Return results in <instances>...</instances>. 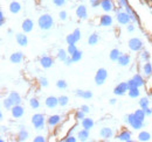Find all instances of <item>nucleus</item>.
Returning <instances> with one entry per match:
<instances>
[{"label": "nucleus", "mask_w": 152, "mask_h": 142, "mask_svg": "<svg viewBox=\"0 0 152 142\" xmlns=\"http://www.w3.org/2000/svg\"><path fill=\"white\" fill-rule=\"evenodd\" d=\"M99 136L103 140H110L114 136V130L110 127H103L99 130Z\"/></svg>", "instance_id": "18"}, {"label": "nucleus", "mask_w": 152, "mask_h": 142, "mask_svg": "<svg viewBox=\"0 0 152 142\" xmlns=\"http://www.w3.org/2000/svg\"><path fill=\"white\" fill-rule=\"evenodd\" d=\"M78 49H77V47H76V44H68V48H67V51L68 54L72 56L74 53H76Z\"/></svg>", "instance_id": "45"}, {"label": "nucleus", "mask_w": 152, "mask_h": 142, "mask_svg": "<svg viewBox=\"0 0 152 142\" xmlns=\"http://www.w3.org/2000/svg\"><path fill=\"white\" fill-rule=\"evenodd\" d=\"M39 63H40L41 68H43V69H50L54 65V58L52 56H49V55H43V56L40 57Z\"/></svg>", "instance_id": "8"}, {"label": "nucleus", "mask_w": 152, "mask_h": 142, "mask_svg": "<svg viewBox=\"0 0 152 142\" xmlns=\"http://www.w3.org/2000/svg\"><path fill=\"white\" fill-rule=\"evenodd\" d=\"M126 30H128L129 33H132V32H134V26H133L132 23H129V25L126 26Z\"/></svg>", "instance_id": "55"}, {"label": "nucleus", "mask_w": 152, "mask_h": 142, "mask_svg": "<svg viewBox=\"0 0 152 142\" xmlns=\"http://www.w3.org/2000/svg\"><path fill=\"white\" fill-rule=\"evenodd\" d=\"M33 142H46V138L43 135H37L33 139Z\"/></svg>", "instance_id": "50"}, {"label": "nucleus", "mask_w": 152, "mask_h": 142, "mask_svg": "<svg viewBox=\"0 0 152 142\" xmlns=\"http://www.w3.org/2000/svg\"><path fill=\"white\" fill-rule=\"evenodd\" d=\"M81 126H82V128H84V129H88V130H90L94 126H95V121L91 119V118H88V117H86L82 121H81Z\"/></svg>", "instance_id": "25"}, {"label": "nucleus", "mask_w": 152, "mask_h": 142, "mask_svg": "<svg viewBox=\"0 0 152 142\" xmlns=\"http://www.w3.org/2000/svg\"><path fill=\"white\" fill-rule=\"evenodd\" d=\"M129 91V85L128 82H122L118 85H116L114 89V94L115 96H124L126 92Z\"/></svg>", "instance_id": "10"}, {"label": "nucleus", "mask_w": 152, "mask_h": 142, "mask_svg": "<svg viewBox=\"0 0 152 142\" xmlns=\"http://www.w3.org/2000/svg\"><path fill=\"white\" fill-rule=\"evenodd\" d=\"M67 0H53V4L56 6V7H63L66 5Z\"/></svg>", "instance_id": "47"}, {"label": "nucleus", "mask_w": 152, "mask_h": 142, "mask_svg": "<svg viewBox=\"0 0 152 142\" xmlns=\"http://www.w3.org/2000/svg\"><path fill=\"white\" fill-rule=\"evenodd\" d=\"M130 61H131L130 55H128V54H122V55L119 56L118 61H117V64H118L119 67H128V65L130 64Z\"/></svg>", "instance_id": "22"}, {"label": "nucleus", "mask_w": 152, "mask_h": 142, "mask_svg": "<svg viewBox=\"0 0 152 142\" xmlns=\"http://www.w3.org/2000/svg\"><path fill=\"white\" fill-rule=\"evenodd\" d=\"M0 120H4V113L0 112Z\"/></svg>", "instance_id": "61"}, {"label": "nucleus", "mask_w": 152, "mask_h": 142, "mask_svg": "<svg viewBox=\"0 0 152 142\" xmlns=\"http://www.w3.org/2000/svg\"><path fill=\"white\" fill-rule=\"evenodd\" d=\"M116 101H117V100H116V99H115V98H111V99H110V101H109V103H110V105H115V104H116Z\"/></svg>", "instance_id": "59"}, {"label": "nucleus", "mask_w": 152, "mask_h": 142, "mask_svg": "<svg viewBox=\"0 0 152 142\" xmlns=\"http://www.w3.org/2000/svg\"><path fill=\"white\" fill-rule=\"evenodd\" d=\"M151 134L149 133V132H146V130H140L139 133H138V135H137V140L140 142H148L151 140Z\"/></svg>", "instance_id": "26"}, {"label": "nucleus", "mask_w": 152, "mask_h": 142, "mask_svg": "<svg viewBox=\"0 0 152 142\" xmlns=\"http://www.w3.org/2000/svg\"><path fill=\"white\" fill-rule=\"evenodd\" d=\"M72 63H74V62H73V59H72V56L69 55V56H68V58H67V59L64 61V64H66L67 67H69V65H70Z\"/></svg>", "instance_id": "54"}, {"label": "nucleus", "mask_w": 152, "mask_h": 142, "mask_svg": "<svg viewBox=\"0 0 152 142\" xmlns=\"http://www.w3.org/2000/svg\"><path fill=\"white\" fill-rule=\"evenodd\" d=\"M83 99H86V100H88V99H91L93 98V92L91 91H84L83 92V97H82Z\"/></svg>", "instance_id": "48"}, {"label": "nucleus", "mask_w": 152, "mask_h": 142, "mask_svg": "<svg viewBox=\"0 0 152 142\" xmlns=\"http://www.w3.org/2000/svg\"><path fill=\"white\" fill-rule=\"evenodd\" d=\"M113 23H114V18L109 13L101 15V18H99V26L101 27H110V26H113Z\"/></svg>", "instance_id": "14"}, {"label": "nucleus", "mask_w": 152, "mask_h": 142, "mask_svg": "<svg viewBox=\"0 0 152 142\" xmlns=\"http://www.w3.org/2000/svg\"><path fill=\"white\" fill-rule=\"evenodd\" d=\"M23 114H25V107L22 106L21 104L14 105V106L12 107V109H11V115H12V118H14V119H20V118H22Z\"/></svg>", "instance_id": "11"}, {"label": "nucleus", "mask_w": 152, "mask_h": 142, "mask_svg": "<svg viewBox=\"0 0 152 142\" xmlns=\"http://www.w3.org/2000/svg\"><path fill=\"white\" fill-rule=\"evenodd\" d=\"M107 78H108V71L105 68H99L98 70L96 71V75H95V84L97 86H101V85H103L104 83H105V80H107Z\"/></svg>", "instance_id": "6"}, {"label": "nucleus", "mask_w": 152, "mask_h": 142, "mask_svg": "<svg viewBox=\"0 0 152 142\" xmlns=\"http://www.w3.org/2000/svg\"><path fill=\"white\" fill-rule=\"evenodd\" d=\"M99 7L102 8L103 12L105 13H110L115 9V4L114 0H101V5Z\"/></svg>", "instance_id": "15"}, {"label": "nucleus", "mask_w": 152, "mask_h": 142, "mask_svg": "<svg viewBox=\"0 0 152 142\" xmlns=\"http://www.w3.org/2000/svg\"><path fill=\"white\" fill-rule=\"evenodd\" d=\"M98 41H99V36L97 33H93L88 37V44L89 46H96L98 43Z\"/></svg>", "instance_id": "33"}, {"label": "nucleus", "mask_w": 152, "mask_h": 142, "mask_svg": "<svg viewBox=\"0 0 152 142\" xmlns=\"http://www.w3.org/2000/svg\"><path fill=\"white\" fill-rule=\"evenodd\" d=\"M83 90H76L75 91V96L76 97H80V98H82L83 97Z\"/></svg>", "instance_id": "58"}, {"label": "nucleus", "mask_w": 152, "mask_h": 142, "mask_svg": "<svg viewBox=\"0 0 152 142\" xmlns=\"http://www.w3.org/2000/svg\"><path fill=\"white\" fill-rule=\"evenodd\" d=\"M117 2H118V6L122 7V8H124L125 6L129 5V4H128V0H117Z\"/></svg>", "instance_id": "52"}, {"label": "nucleus", "mask_w": 152, "mask_h": 142, "mask_svg": "<svg viewBox=\"0 0 152 142\" xmlns=\"http://www.w3.org/2000/svg\"><path fill=\"white\" fill-rule=\"evenodd\" d=\"M15 41L20 47H27L28 46V37L26 35V33H17L15 34Z\"/></svg>", "instance_id": "19"}, {"label": "nucleus", "mask_w": 152, "mask_h": 142, "mask_svg": "<svg viewBox=\"0 0 152 142\" xmlns=\"http://www.w3.org/2000/svg\"><path fill=\"white\" fill-rule=\"evenodd\" d=\"M21 29L26 34L33 32V29H34V22H33V20L32 19H25L22 21V23H21Z\"/></svg>", "instance_id": "16"}, {"label": "nucleus", "mask_w": 152, "mask_h": 142, "mask_svg": "<svg viewBox=\"0 0 152 142\" xmlns=\"http://www.w3.org/2000/svg\"><path fill=\"white\" fill-rule=\"evenodd\" d=\"M45 105L49 109H54L58 106V97H54V96H49L46 98L45 100Z\"/></svg>", "instance_id": "17"}, {"label": "nucleus", "mask_w": 152, "mask_h": 142, "mask_svg": "<svg viewBox=\"0 0 152 142\" xmlns=\"http://www.w3.org/2000/svg\"><path fill=\"white\" fill-rule=\"evenodd\" d=\"M75 15L80 20H87L88 19V9L84 5H78L75 9Z\"/></svg>", "instance_id": "13"}, {"label": "nucleus", "mask_w": 152, "mask_h": 142, "mask_svg": "<svg viewBox=\"0 0 152 142\" xmlns=\"http://www.w3.org/2000/svg\"><path fill=\"white\" fill-rule=\"evenodd\" d=\"M68 104H69V98H68V96L62 94V96H60V97H58V106L66 107Z\"/></svg>", "instance_id": "36"}, {"label": "nucleus", "mask_w": 152, "mask_h": 142, "mask_svg": "<svg viewBox=\"0 0 152 142\" xmlns=\"http://www.w3.org/2000/svg\"><path fill=\"white\" fill-rule=\"evenodd\" d=\"M23 61V53L21 51H14L10 56V62L13 64H20Z\"/></svg>", "instance_id": "21"}, {"label": "nucleus", "mask_w": 152, "mask_h": 142, "mask_svg": "<svg viewBox=\"0 0 152 142\" xmlns=\"http://www.w3.org/2000/svg\"><path fill=\"white\" fill-rule=\"evenodd\" d=\"M148 1H149V2H152V0H148Z\"/></svg>", "instance_id": "63"}, {"label": "nucleus", "mask_w": 152, "mask_h": 142, "mask_svg": "<svg viewBox=\"0 0 152 142\" xmlns=\"http://www.w3.org/2000/svg\"><path fill=\"white\" fill-rule=\"evenodd\" d=\"M133 114L136 115V118H138V119H139V120H142V121H144V120H145V118H146V114H145V112H144V109H143V108L136 109V111L133 112Z\"/></svg>", "instance_id": "37"}, {"label": "nucleus", "mask_w": 152, "mask_h": 142, "mask_svg": "<svg viewBox=\"0 0 152 142\" xmlns=\"http://www.w3.org/2000/svg\"><path fill=\"white\" fill-rule=\"evenodd\" d=\"M28 138H29V133H28L26 129H23V128L21 127V129H20L18 135H17V140L19 142H23V141H27Z\"/></svg>", "instance_id": "30"}, {"label": "nucleus", "mask_w": 152, "mask_h": 142, "mask_svg": "<svg viewBox=\"0 0 152 142\" xmlns=\"http://www.w3.org/2000/svg\"><path fill=\"white\" fill-rule=\"evenodd\" d=\"M58 19H60L61 21H66V20L68 19V13H67L66 11H61V12L58 13Z\"/></svg>", "instance_id": "46"}, {"label": "nucleus", "mask_w": 152, "mask_h": 142, "mask_svg": "<svg viewBox=\"0 0 152 142\" xmlns=\"http://www.w3.org/2000/svg\"><path fill=\"white\" fill-rule=\"evenodd\" d=\"M56 88L58 90H66L68 88V83L64 79H58L56 82Z\"/></svg>", "instance_id": "42"}, {"label": "nucleus", "mask_w": 152, "mask_h": 142, "mask_svg": "<svg viewBox=\"0 0 152 142\" xmlns=\"http://www.w3.org/2000/svg\"><path fill=\"white\" fill-rule=\"evenodd\" d=\"M8 11L12 14H19L21 11V4L17 0H12L8 5Z\"/></svg>", "instance_id": "20"}, {"label": "nucleus", "mask_w": 152, "mask_h": 142, "mask_svg": "<svg viewBox=\"0 0 152 142\" xmlns=\"http://www.w3.org/2000/svg\"><path fill=\"white\" fill-rule=\"evenodd\" d=\"M150 94L152 96V88H151V90H150Z\"/></svg>", "instance_id": "62"}, {"label": "nucleus", "mask_w": 152, "mask_h": 142, "mask_svg": "<svg viewBox=\"0 0 152 142\" xmlns=\"http://www.w3.org/2000/svg\"><path fill=\"white\" fill-rule=\"evenodd\" d=\"M62 121V117L60 114H52L47 118V126L49 128H55Z\"/></svg>", "instance_id": "9"}, {"label": "nucleus", "mask_w": 152, "mask_h": 142, "mask_svg": "<svg viewBox=\"0 0 152 142\" xmlns=\"http://www.w3.org/2000/svg\"><path fill=\"white\" fill-rule=\"evenodd\" d=\"M144 112H145L146 117H150V115H152V108H150V107H146V108H144Z\"/></svg>", "instance_id": "57"}, {"label": "nucleus", "mask_w": 152, "mask_h": 142, "mask_svg": "<svg viewBox=\"0 0 152 142\" xmlns=\"http://www.w3.org/2000/svg\"><path fill=\"white\" fill-rule=\"evenodd\" d=\"M13 106H14V103L11 100V98H10V97H7V98L2 99V107H4L6 111H11Z\"/></svg>", "instance_id": "34"}, {"label": "nucleus", "mask_w": 152, "mask_h": 142, "mask_svg": "<svg viewBox=\"0 0 152 142\" xmlns=\"http://www.w3.org/2000/svg\"><path fill=\"white\" fill-rule=\"evenodd\" d=\"M76 136H77L78 141L84 142V141H87V140L89 139V136H90V133H89V130H88V129H84V128H82V129H80V130L77 132Z\"/></svg>", "instance_id": "24"}, {"label": "nucleus", "mask_w": 152, "mask_h": 142, "mask_svg": "<svg viewBox=\"0 0 152 142\" xmlns=\"http://www.w3.org/2000/svg\"><path fill=\"white\" fill-rule=\"evenodd\" d=\"M68 56H69V54L67 51V49H63V48H60V49H57L56 51V58L60 61V62H62V63H64V61L68 58Z\"/></svg>", "instance_id": "27"}, {"label": "nucleus", "mask_w": 152, "mask_h": 142, "mask_svg": "<svg viewBox=\"0 0 152 142\" xmlns=\"http://www.w3.org/2000/svg\"><path fill=\"white\" fill-rule=\"evenodd\" d=\"M138 105L140 108H146V107H149L150 105V100H149V98L148 97H143V98H140L139 99V101H138Z\"/></svg>", "instance_id": "39"}, {"label": "nucleus", "mask_w": 152, "mask_h": 142, "mask_svg": "<svg viewBox=\"0 0 152 142\" xmlns=\"http://www.w3.org/2000/svg\"><path fill=\"white\" fill-rule=\"evenodd\" d=\"M89 2H90V6L93 8H96L101 5V0H89Z\"/></svg>", "instance_id": "49"}, {"label": "nucleus", "mask_w": 152, "mask_h": 142, "mask_svg": "<svg viewBox=\"0 0 152 142\" xmlns=\"http://www.w3.org/2000/svg\"><path fill=\"white\" fill-rule=\"evenodd\" d=\"M8 97H10V98H11V100L14 103V105H19V104L22 103V98H21V96H20L18 92H15V91L10 92Z\"/></svg>", "instance_id": "29"}, {"label": "nucleus", "mask_w": 152, "mask_h": 142, "mask_svg": "<svg viewBox=\"0 0 152 142\" xmlns=\"http://www.w3.org/2000/svg\"><path fill=\"white\" fill-rule=\"evenodd\" d=\"M81 30L78 28L74 29V32H72L70 34L66 36V42L67 44H76L80 40H81Z\"/></svg>", "instance_id": "7"}, {"label": "nucleus", "mask_w": 152, "mask_h": 142, "mask_svg": "<svg viewBox=\"0 0 152 142\" xmlns=\"http://www.w3.org/2000/svg\"><path fill=\"white\" fill-rule=\"evenodd\" d=\"M132 79L134 80V83H136V85H137L138 88H142V86L145 85V78H144V76L140 75V73H136V75H133Z\"/></svg>", "instance_id": "28"}, {"label": "nucleus", "mask_w": 152, "mask_h": 142, "mask_svg": "<svg viewBox=\"0 0 152 142\" xmlns=\"http://www.w3.org/2000/svg\"><path fill=\"white\" fill-rule=\"evenodd\" d=\"M121 55H122V53L119 51V49L114 48V49H111L110 53H109V58H110V61H113V62H117Z\"/></svg>", "instance_id": "31"}, {"label": "nucleus", "mask_w": 152, "mask_h": 142, "mask_svg": "<svg viewBox=\"0 0 152 142\" xmlns=\"http://www.w3.org/2000/svg\"><path fill=\"white\" fill-rule=\"evenodd\" d=\"M29 106H31V108H33V109L40 108V101H39V99L37 97H32L29 99Z\"/></svg>", "instance_id": "38"}, {"label": "nucleus", "mask_w": 152, "mask_h": 142, "mask_svg": "<svg viewBox=\"0 0 152 142\" xmlns=\"http://www.w3.org/2000/svg\"><path fill=\"white\" fill-rule=\"evenodd\" d=\"M128 85H129V89H131V88H136V86H137V85H136V83H134V80H133L132 78L128 80ZM137 88H138V86H137Z\"/></svg>", "instance_id": "53"}, {"label": "nucleus", "mask_w": 152, "mask_h": 142, "mask_svg": "<svg viewBox=\"0 0 152 142\" xmlns=\"http://www.w3.org/2000/svg\"><path fill=\"white\" fill-rule=\"evenodd\" d=\"M5 23H6L5 14H4V12H2V11H0V26L2 27V26H5Z\"/></svg>", "instance_id": "51"}, {"label": "nucleus", "mask_w": 152, "mask_h": 142, "mask_svg": "<svg viewBox=\"0 0 152 142\" xmlns=\"http://www.w3.org/2000/svg\"><path fill=\"white\" fill-rule=\"evenodd\" d=\"M142 72H143V76L146 77V78L152 76V64L150 63V61L144 62V64L142 67Z\"/></svg>", "instance_id": "23"}, {"label": "nucleus", "mask_w": 152, "mask_h": 142, "mask_svg": "<svg viewBox=\"0 0 152 142\" xmlns=\"http://www.w3.org/2000/svg\"><path fill=\"white\" fill-rule=\"evenodd\" d=\"M38 26L41 30H50L54 26V19L50 14L43 13L38 19Z\"/></svg>", "instance_id": "1"}, {"label": "nucleus", "mask_w": 152, "mask_h": 142, "mask_svg": "<svg viewBox=\"0 0 152 142\" xmlns=\"http://www.w3.org/2000/svg\"><path fill=\"white\" fill-rule=\"evenodd\" d=\"M128 47L133 53H140L143 50V48H144V43H143V41L140 38L132 37V38H130L128 41Z\"/></svg>", "instance_id": "5"}, {"label": "nucleus", "mask_w": 152, "mask_h": 142, "mask_svg": "<svg viewBox=\"0 0 152 142\" xmlns=\"http://www.w3.org/2000/svg\"><path fill=\"white\" fill-rule=\"evenodd\" d=\"M128 96L130 97V98H132V99H137V98H139V96H140V91H139V88H131V89H129L128 91Z\"/></svg>", "instance_id": "32"}, {"label": "nucleus", "mask_w": 152, "mask_h": 142, "mask_svg": "<svg viewBox=\"0 0 152 142\" xmlns=\"http://www.w3.org/2000/svg\"><path fill=\"white\" fill-rule=\"evenodd\" d=\"M125 121L130 125V127L134 130H140L144 127V121H142L138 118H136V115L133 113L125 115Z\"/></svg>", "instance_id": "3"}, {"label": "nucleus", "mask_w": 152, "mask_h": 142, "mask_svg": "<svg viewBox=\"0 0 152 142\" xmlns=\"http://www.w3.org/2000/svg\"><path fill=\"white\" fill-rule=\"evenodd\" d=\"M6 130H7V127L2 125V126H1V133H4V132H6Z\"/></svg>", "instance_id": "60"}, {"label": "nucleus", "mask_w": 152, "mask_h": 142, "mask_svg": "<svg viewBox=\"0 0 152 142\" xmlns=\"http://www.w3.org/2000/svg\"><path fill=\"white\" fill-rule=\"evenodd\" d=\"M39 84H40L41 88H47L49 85V82H48V79L46 77H40L39 78Z\"/></svg>", "instance_id": "44"}, {"label": "nucleus", "mask_w": 152, "mask_h": 142, "mask_svg": "<svg viewBox=\"0 0 152 142\" xmlns=\"http://www.w3.org/2000/svg\"><path fill=\"white\" fill-rule=\"evenodd\" d=\"M131 136H132V134H131V132L130 130H128V129H122L117 135H116V140H118V141H123V142H131Z\"/></svg>", "instance_id": "12"}, {"label": "nucleus", "mask_w": 152, "mask_h": 142, "mask_svg": "<svg viewBox=\"0 0 152 142\" xmlns=\"http://www.w3.org/2000/svg\"><path fill=\"white\" fill-rule=\"evenodd\" d=\"M61 141H63V142H76V141H78V139H77V136H74L73 134H68L67 136H64L63 139H61Z\"/></svg>", "instance_id": "43"}, {"label": "nucleus", "mask_w": 152, "mask_h": 142, "mask_svg": "<svg viewBox=\"0 0 152 142\" xmlns=\"http://www.w3.org/2000/svg\"><path fill=\"white\" fill-rule=\"evenodd\" d=\"M81 109L83 112H86V113H89L90 112V107L88 106V105H81Z\"/></svg>", "instance_id": "56"}, {"label": "nucleus", "mask_w": 152, "mask_h": 142, "mask_svg": "<svg viewBox=\"0 0 152 142\" xmlns=\"http://www.w3.org/2000/svg\"><path fill=\"white\" fill-rule=\"evenodd\" d=\"M86 114H87V113L83 112V111L80 108V109L75 111V113H74V119H75L76 121H80V122H81V121L86 118Z\"/></svg>", "instance_id": "35"}, {"label": "nucleus", "mask_w": 152, "mask_h": 142, "mask_svg": "<svg viewBox=\"0 0 152 142\" xmlns=\"http://www.w3.org/2000/svg\"><path fill=\"white\" fill-rule=\"evenodd\" d=\"M116 12V21L122 25V26H128L129 23H131L132 19H131V15L125 12V11H115Z\"/></svg>", "instance_id": "4"}, {"label": "nucleus", "mask_w": 152, "mask_h": 142, "mask_svg": "<svg viewBox=\"0 0 152 142\" xmlns=\"http://www.w3.org/2000/svg\"><path fill=\"white\" fill-rule=\"evenodd\" d=\"M150 57H151V55H150V53H149L148 50H142L140 54H139V58H140L142 62H148V61H150Z\"/></svg>", "instance_id": "40"}, {"label": "nucleus", "mask_w": 152, "mask_h": 142, "mask_svg": "<svg viewBox=\"0 0 152 142\" xmlns=\"http://www.w3.org/2000/svg\"><path fill=\"white\" fill-rule=\"evenodd\" d=\"M31 121H32V125L34 126V128L37 130H42L45 128V126L47 125V119L42 113H35L32 117Z\"/></svg>", "instance_id": "2"}, {"label": "nucleus", "mask_w": 152, "mask_h": 142, "mask_svg": "<svg viewBox=\"0 0 152 142\" xmlns=\"http://www.w3.org/2000/svg\"><path fill=\"white\" fill-rule=\"evenodd\" d=\"M82 57H83V53H82L81 50H77L76 53H74L73 55H72V59H73V62H74V63L80 62V61L82 59Z\"/></svg>", "instance_id": "41"}]
</instances>
